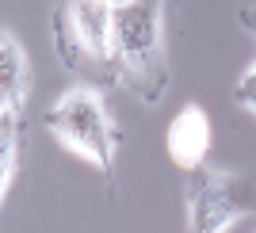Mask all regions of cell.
Returning a JSON list of instances; mask_svg holds the SVG:
<instances>
[{
	"label": "cell",
	"mask_w": 256,
	"mask_h": 233,
	"mask_svg": "<svg viewBox=\"0 0 256 233\" xmlns=\"http://www.w3.org/2000/svg\"><path fill=\"white\" fill-rule=\"evenodd\" d=\"M164 4L168 0H118L115 20V80L150 107L168 92Z\"/></svg>",
	"instance_id": "6da1fadb"
},
{
	"label": "cell",
	"mask_w": 256,
	"mask_h": 233,
	"mask_svg": "<svg viewBox=\"0 0 256 233\" xmlns=\"http://www.w3.org/2000/svg\"><path fill=\"white\" fill-rule=\"evenodd\" d=\"M46 130L62 142L73 157L88 160L96 172H104L107 184L115 180V153H118V126L107 107L104 92L96 84L65 88L54 107L42 115Z\"/></svg>",
	"instance_id": "7a4b0ae2"
},
{
	"label": "cell",
	"mask_w": 256,
	"mask_h": 233,
	"mask_svg": "<svg viewBox=\"0 0 256 233\" xmlns=\"http://www.w3.org/2000/svg\"><path fill=\"white\" fill-rule=\"evenodd\" d=\"M184 206H188V230L192 233H226L241 218L256 214V188L245 176H234L214 164H199L188 172L184 188Z\"/></svg>",
	"instance_id": "3957f363"
},
{
	"label": "cell",
	"mask_w": 256,
	"mask_h": 233,
	"mask_svg": "<svg viewBox=\"0 0 256 233\" xmlns=\"http://www.w3.org/2000/svg\"><path fill=\"white\" fill-rule=\"evenodd\" d=\"M65 27L73 31L88 58V69L115 80V20L118 0H62L58 4Z\"/></svg>",
	"instance_id": "277c9868"
},
{
	"label": "cell",
	"mask_w": 256,
	"mask_h": 233,
	"mask_svg": "<svg viewBox=\"0 0 256 233\" xmlns=\"http://www.w3.org/2000/svg\"><path fill=\"white\" fill-rule=\"evenodd\" d=\"M210 153V118L199 104H188L176 111L168 122V157L180 164L184 172L199 168Z\"/></svg>",
	"instance_id": "5b68a950"
},
{
	"label": "cell",
	"mask_w": 256,
	"mask_h": 233,
	"mask_svg": "<svg viewBox=\"0 0 256 233\" xmlns=\"http://www.w3.org/2000/svg\"><path fill=\"white\" fill-rule=\"evenodd\" d=\"M27 96H31V62H27L20 34L4 27L0 31V107L23 111Z\"/></svg>",
	"instance_id": "8992f818"
},
{
	"label": "cell",
	"mask_w": 256,
	"mask_h": 233,
	"mask_svg": "<svg viewBox=\"0 0 256 233\" xmlns=\"http://www.w3.org/2000/svg\"><path fill=\"white\" fill-rule=\"evenodd\" d=\"M23 157V111L0 107V199L12 195Z\"/></svg>",
	"instance_id": "52a82bcc"
},
{
	"label": "cell",
	"mask_w": 256,
	"mask_h": 233,
	"mask_svg": "<svg viewBox=\"0 0 256 233\" xmlns=\"http://www.w3.org/2000/svg\"><path fill=\"white\" fill-rule=\"evenodd\" d=\"M234 104L241 107V111H248V115H256V62L241 73V80H237V88H234Z\"/></svg>",
	"instance_id": "ba28073f"
},
{
	"label": "cell",
	"mask_w": 256,
	"mask_h": 233,
	"mask_svg": "<svg viewBox=\"0 0 256 233\" xmlns=\"http://www.w3.org/2000/svg\"><path fill=\"white\" fill-rule=\"evenodd\" d=\"M248 23H252V31H256V20H252V16H248Z\"/></svg>",
	"instance_id": "9c48e42d"
}]
</instances>
